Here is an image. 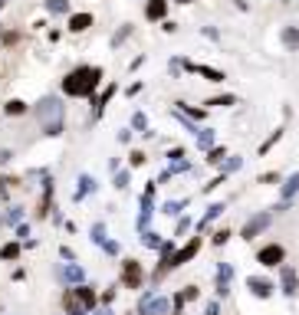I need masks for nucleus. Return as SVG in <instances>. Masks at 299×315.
Masks as SVG:
<instances>
[{"mask_svg": "<svg viewBox=\"0 0 299 315\" xmlns=\"http://www.w3.org/2000/svg\"><path fill=\"white\" fill-rule=\"evenodd\" d=\"M280 43L286 50H299V26H283L280 30Z\"/></svg>", "mask_w": 299, "mask_h": 315, "instance_id": "nucleus-14", "label": "nucleus"}, {"mask_svg": "<svg viewBox=\"0 0 299 315\" xmlns=\"http://www.w3.org/2000/svg\"><path fill=\"white\" fill-rule=\"evenodd\" d=\"M168 158H171V161H181V158H184V148H171Z\"/></svg>", "mask_w": 299, "mask_h": 315, "instance_id": "nucleus-38", "label": "nucleus"}, {"mask_svg": "<svg viewBox=\"0 0 299 315\" xmlns=\"http://www.w3.org/2000/svg\"><path fill=\"white\" fill-rule=\"evenodd\" d=\"M293 194H299V171L289 174V178L283 181V187H280V197H283V200H289Z\"/></svg>", "mask_w": 299, "mask_h": 315, "instance_id": "nucleus-16", "label": "nucleus"}, {"mask_svg": "<svg viewBox=\"0 0 299 315\" xmlns=\"http://www.w3.org/2000/svg\"><path fill=\"white\" fill-rule=\"evenodd\" d=\"M247 289L253 292L256 299H270V296H273V289H276V286L270 283V279H263V276H250V279H247Z\"/></svg>", "mask_w": 299, "mask_h": 315, "instance_id": "nucleus-8", "label": "nucleus"}, {"mask_svg": "<svg viewBox=\"0 0 299 315\" xmlns=\"http://www.w3.org/2000/svg\"><path fill=\"white\" fill-rule=\"evenodd\" d=\"M194 142H197V148H201V151H211V148H214V142H217V135H214V128H197Z\"/></svg>", "mask_w": 299, "mask_h": 315, "instance_id": "nucleus-15", "label": "nucleus"}, {"mask_svg": "<svg viewBox=\"0 0 299 315\" xmlns=\"http://www.w3.org/2000/svg\"><path fill=\"white\" fill-rule=\"evenodd\" d=\"M187 167H191V164H187V161L181 158V161H171V164L164 167V171H168V174H181V171H187Z\"/></svg>", "mask_w": 299, "mask_h": 315, "instance_id": "nucleus-31", "label": "nucleus"}, {"mask_svg": "<svg viewBox=\"0 0 299 315\" xmlns=\"http://www.w3.org/2000/svg\"><path fill=\"white\" fill-rule=\"evenodd\" d=\"M175 105H178V112H181V115H187L191 122H201V118L207 115V109H197V105H187V102H175Z\"/></svg>", "mask_w": 299, "mask_h": 315, "instance_id": "nucleus-17", "label": "nucleus"}, {"mask_svg": "<svg viewBox=\"0 0 299 315\" xmlns=\"http://www.w3.org/2000/svg\"><path fill=\"white\" fill-rule=\"evenodd\" d=\"M145 161H148V155H145L142 148H135V151H131V155H128V164H131V167H142Z\"/></svg>", "mask_w": 299, "mask_h": 315, "instance_id": "nucleus-27", "label": "nucleus"}, {"mask_svg": "<svg viewBox=\"0 0 299 315\" xmlns=\"http://www.w3.org/2000/svg\"><path fill=\"white\" fill-rule=\"evenodd\" d=\"M119 283L125 286V289H142V283H145V266L138 263V260H122Z\"/></svg>", "mask_w": 299, "mask_h": 315, "instance_id": "nucleus-4", "label": "nucleus"}, {"mask_svg": "<svg viewBox=\"0 0 299 315\" xmlns=\"http://www.w3.org/2000/svg\"><path fill=\"white\" fill-rule=\"evenodd\" d=\"M73 296H76V302H79V309H92V305L99 302V296H95L92 286H76Z\"/></svg>", "mask_w": 299, "mask_h": 315, "instance_id": "nucleus-10", "label": "nucleus"}, {"mask_svg": "<svg viewBox=\"0 0 299 315\" xmlns=\"http://www.w3.org/2000/svg\"><path fill=\"white\" fill-rule=\"evenodd\" d=\"M181 66H184L187 73H197V76H204L207 82H224V79H227V76L220 73V69H214V66H204V62H191V59H184Z\"/></svg>", "mask_w": 299, "mask_h": 315, "instance_id": "nucleus-7", "label": "nucleus"}, {"mask_svg": "<svg viewBox=\"0 0 299 315\" xmlns=\"http://www.w3.org/2000/svg\"><path fill=\"white\" fill-rule=\"evenodd\" d=\"M164 17H168V0H145V20L158 23Z\"/></svg>", "mask_w": 299, "mask_h": 315, "instance_id": "nucleus-9", "label": "nucleus"}, {"mask_svg": "<svg viewBox=\"0 0 299 315\" xmlns=\"http://www.w3.org/2000/svg\"><path fill=\"white\" fill-rule=\"evenodd\" d=\"M224 204H214V207H207V214H204V220H201V227H204V223H211L214 220V217H220V214H224Z\"/></svg>", "mask_w": 299, "mask_h": 315, "instance_id": "nucleus-26", "label": "nucleus"}, {"mask_svg": "<svg viewBox=\"0 0 299 315\" xmlns=\"http://www.w3.org/2000/svg\"><path fill=\"white\" fill-rule=\"evenodd\" d=\"M62 276H66L69 283H79V279H82V269H79V266H66V269H62Z\"/></svg>", "mask_w": 299, "mask_h": 315, "instance_id": "nucleus-30", "label": "nucleus"}, {"mask_svg": "<svg viewBox=\"0 0 299 315\" xmlns=\"http://www.w3.org/2000/svg\"><path fill=\"white\" fill-rule=\"evenodd\" d=\"M131 142V128H122L119 131V145H128Z\"/></svg>", "mask_w": 299, "mask_h": 315, "instance_id": "nucleus-37", "label": "nucleus"}, {"mask_svg": "<svg viewBox=\"0 0 299 315\" xmlns=\"http://www.w3.org/2000/svg\"><path fill=\"white\" fill-rule=\"evenodd\" d=\"M142 240H145V247H161V240H158V233H151V230H148V233L142 236Z\"/></svg>", "mask_w": 299, "mask_h": 315, "instance_id": "nucleus-34", "label": "nucleus"}, {"mask_svg": "<svg viewBox=\"0 0 299 315\" xmlns=\"http://www.w3.org/2000/svg\"><path fill=\"white\" fill-rule=\"evenodd\" d=\"M227 240H230V230H227V227H220V230H214V236H211V243H214V247H224V243Z\"/></svg>", "mask_w": 299, "mask_h": 315, "instance_id": "nucleus-23", "label": "nucleus"}, {"mask_svg": "<svg viewBox=\"0 0 299 315\" xmlns=\"http://www.w3.org/2000/svg\"><path fill=\"white\" fill-rule=\"evenodd\" d=\"M181 207H184V200H168V204L161 207V214H168V217H175V214H181Z\"/></svg>", "mask_w": 299, "mask_h": 315, "instance_id": "nucleus-29", "label": "nucleus"}, {"mask_svg": "<svg viewBox=\"0 0 299 315\" xmlns=\"http://www.w3.org/2000/svg\"><path fill=\"white\" fill-rule=\"evenodd\" d=\"M95 315H112V312H109V309H99V312H95Z\"/></svg>", "mask_w": 299, "mask_h": 315, "instance_id": "nucleus-40", "label": "nucleus"}, {"mask_svg": "<svg viewBox=\"0 0 299 315\" xmlns=\"http://www.w3.org/2000/svg\"><path fill=\"white\" fill-rule=\"evenodd\" d=\"M26 109H30V105H26L23 99H10V102L4 105V112H7L10 118H20V115H26Z\"/></svg>", "mask_w": 299, "mask_h": 315, "instance_id": "nucleus-18", "label": "nucleus"}, {"mask_svg": "<svg viewBox=\"0 0 299 315\" xmlns=\"http://www.w3.org/2000/svg\"><path fill=\"white\" fill-rule=\"evenodd\" d=\"M128 37H131V26L125 23L122 30H119V33H115V37H112V46H122V43H125V40H128Z\"/></svg>", "mask_w": 299, "mask_h": 315, "instance_id": "nucleus-28", "label": "nucleus"}, {"mask_svg": "<svg viewBox=\"0 0 299 315\" xmlns=\"http://www.w3.org/2000/svg\"><path fill=\"white\" fill-rule=\"evenodd\" d=\"M201 247H204V240H201V236H191V240H187L184 247H178L175 253H171V260H168V269H178V266L191 263L194 256L201 253Z\"/></svg>", "mask_w": 299, "mask_h": 315, "instance_id": "nucleus-5", "label": "nucleus"}, {"mask_svg": "<svg viewBox=\"0 0 299 315\" xmlns=\"http://www.w3.org/2000/svg\"><path fill=\"white\" fill-rule=\"evenodd\" d=\"M237 167H240V158H227V161H224V174L237 171Z\"/></svg>", "mask_w": 299, "mask_h": 315, "instance_id": "nucleus-35", "label": "nucleus"}, {"mask_svg": "<svg viewBox=\"0 0 299 315\" xmlns=\"http://www.w3.org/2000/svg\"><path fill=\"white\" fill-rule=\"evenodd\" d=\"M211 109H230V105H237V95H214V99H207Z\"/></svg>", "mask_w": 299, "mask_h": 315, "instance_id": "nucleus-21", "label": "nucleus"}, {"mask_svg": "<svg viewBox=\"0 0 299 315\" xmlns=\"http://www.w3.org/2000/svg\"><path fill=\"white\" fill-rule=\"evenodd\" d=\"M280 276H283V292L286 296H296L299 283H296V269H289V266H280Z\"/></svg>", "mask_w": 299, "mask_h": 315, "instance_id": "nucleus-13", "label": "nucleus"}, {"mask_svg": "<svg viewBox=\"0 0 299 315\" xmlns=\"http://www.w3.org/2000/svg\"><path fill=\"white\" fill-rule=\"evenodd\" d=\"M115 89H119V86H106V89H102V92L99 95H95V112H92V118H102V112H106V105H109V99H112V95H115Z\"/></svg>", "mask_w": 299, "mask_h": 315, "instance_id": "nucleus-12", "label": "nucleus"}, {"mask_svg": "<svg viewBox=\"0 0 299 315\" xmlns=\"http://www.w3.org/2000/svg\"><path fill=\"white\" fill-rule=\"evenodd\" d=\"M227 158H230V155H227V148H220V145H214V148L207 151V164H214V167H220Z\"/></svg>", "mask_w": 299, "mask_h": 315, "instance_id": "nucleus-19", "label": "nucleus"}, {"mask_svg": "<svg viewBox=\"0 0 299 315\" xmlns=\"http://www.w3.org/2000/svg\"><path fill=\"white\" fill-rule=\"evenodd\" d=\"M280 138H283V128H276V131H273V135H270V138H267V142H263V145H260V155H267V151H270V148H273V145H276V142H280Z\"/></svg>", "mask_w": 299, "mask_h": 315, "instance_id": "nucleus-24", "label": "nucleus"}, {"mask_svg": "<svg viewBox=\"0 0 299 315\" xmlns=\"http://www.w3.org/2000/svg\"><path fill=\"white\" fill-rule=\"evenodd\" d=\"M256 263L263 266V269H280L283 263H286V247L283 243H267V247L256 250Z\"/></svg>", "mask_w": 299, "mask_h": 315, "instance_id": "nucleus-3", "label": "nucleus"}, {"mask_svg": "<svg viewBox=\"0 0 299 315\" xmlns=\"http://www.w3.org/2000/svg\"><path fill=\"white\" fill-rule=\"evenodd\" d=\"M33 115L40 122V131L50 135V138H59L62 128H66V105L56 95H43V99L33 105Z\"/></svg>", "mask_w": 299, "mask_h": 315, "instance_id": "nucleus-2", "label": "nucleus"}, {"mask_svg": "<svg viewBox=\"0 0 299 315\" xmlns=\"http://www.w3.org/2000/svg\"><path fill=\"white\" fill-rule=\"evenodd\" d=\"M0 260H7V263L20 260V243H4L0 247Z\"/></svg>", "mask_w": 299, "mask_h": 315, "instance_id": "nucleus-20", "label": "nucleus"}, {"mask_svg": "<svg viewBox=\"0 0 299 315\" xmlns=\"http://www.w3.org/2000/svg\"><path fill=\"white\" fill-rule=\"evenodd\" d=\"M46 10H50V13H66L69 0H46Z\"/></svg>", "mask_w": 299, "mask_h": 315, "instance_id": "nucleus-25", "label": "nucleus"}, {"mask_svg": "<svg viewBox=\"0 0 299 315\" xmlns=\"http://www.w3.org/2000/svg\"><path fill=\"white\" fill-rule=\"evenodd\" d=\"M89 191H95V178H89V174H82V178H79V191H76V200H79V197H86Z\"/></svg>", "mask_w": 299, "mask_h": 315, "instance_id": "nucleus-22", "label": "nucleus"}, {"mask_svg": "<svg viewBox=\"0 0 299 315\" xmlns=\"http://www.w3.org/2000/svg\"><path fill=\"white\" fill-rule=\"evenodd\" d=\"M92 23H95V17H92V13H73L66 26H69V33H86Z\"/></svg>", "mask_w": 299, "mask_h": 315, "instance_id": "nucleus-11", "label": "nucleus"}, {"mask_svg": "<svg viewBox=\"0 0 299 315\" xmlns=\"http://www.w3.org/2000/svg\"><path fill=\"white\" fill-rule=\"evenodd\" d=\"M175 4H194V0H175Z\"/></svg>", "mask_w": 299, "mask_h": 315, "instance_id": "nucleus-41", "label": "nucleus"}, {"mask_svg": "<svg viewBox=\"0 0 299 315\" xmlns=\"http://www.w3.org/2000/svg\"><path fill=\"white\" fill-rule=\"evenodd\" d=\"M4 4H7V0H0V7H4Z\"/></svg>", "mask_w": 299, "mask_h": 315, "instance_id": "nucleus-42", "label": "nucleus"}, {"mask_svg": "<svg viewBox=\"0 0 299 315\" xmlns=\"http://www.w3.org/2000/svg\"><path fill=\"white\" fill-rule=\"evenodd\" d=\"M102 82V66H76L73 73L62 76V92L69 99H92Z\"/></svg>", "mask_w": 299, "mask_h": 315, "instance_id": "nucleus-1", "label": "nucleus"}, {"mask_svg": "<svg viewBox=\"0 0 299 315\" xmlns=\"http://www.w3.org/2000/svg\"><path fill=\"white\" fill-rule=\"evenodd\" d=\"M115 187H119V191L128 187V171H115Z\"/></svg>", "mask_w": 299, "mask_h": 315, "instance_id": "nucleus-32", "label": "nucleus"}, {"mask_svg": "<svg viewBox=\"0 0 299 315\" xmlns=\"http://www.w3.org/2000/svg\"><path fill=\"white\" fill-rule=\"evenodd\" d=\"M270 220H273V217H270V214H256V217H250V220L243 223V240L250 243V240H253V236H260L263 230L270 227Z\"/></svg>", "mask_w": 299, "mask_h": 315, "instance_id": "nucleus-6", "label": "nucleus"}, {"mask_svg": "<svg viewBox=\"0 0 299 315\" xmlns=\"http://www.w3.org/2000/svg\"><path fill=\"white\" fill-rule=\"evenodd\" d=\"M260 184H280V174H276V171H267V174H260Z\"/></svg>", "mask_w": 299, "mask_h": 315, "instance_id": "nucleus-33", "label": "nucleus"}, {"mask_svg": "<svg viewBox=\"0 0 299 315\" xmlns=\"http://www.w3.org/2000/svg\"><path fill=\"white\" fill-rule=\"evenodd\" d=\"M181 296H184V302H191V299H197V286H187V289L181 292Z\"/></svg>", "mask_w": 299, "mask_h": 315, "instance_id": "nucleus-36", "label": "nucleus"}, {"mask_svg": "<svg viewBox=\"0 0 299 315\" xmlns=\"http://www.w3.org/2000/svg\"><path fill=\"white\" fill-rule=\"evenodd\" d=\"M17 40H20L17 33H4V43H7V46H13V43H17Z\"/></svg>", "mask_w": 299, "mask_h": 315, "instance_id": "nucleus-39", "label": "nucleus"}]
</instances>
